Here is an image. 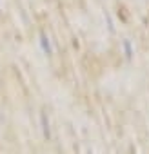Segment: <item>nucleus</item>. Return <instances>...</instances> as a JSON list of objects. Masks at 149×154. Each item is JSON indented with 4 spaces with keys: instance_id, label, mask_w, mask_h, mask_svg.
I'll use <instances>...</instances> for the list:
<instances>
[{
    "instance_id": "1",
    "label": "nucleus",
    "mask_w": 149,
    "mask_h": 154,
    "mask_svg": "<svg viewBox=\"0 0 149 154\" xmlns=\"http://www.w3.org/2000/svg\"><path fill=\"white\" fill-rule=\"evenodd\" d=\"M42 129H44V136L49 138V136H51V134H49V123H47V120H46L44 114H42Z\"/></svg>"
}]
</instances>
